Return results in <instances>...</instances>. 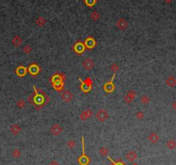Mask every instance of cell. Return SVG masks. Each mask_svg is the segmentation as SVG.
I'll list each match as a JSON object with an SVG mask.
<instances>
[{
    "instance_id": "9",
    "label": "cell",
    "mask_w": 176,
    "mask_h": 165,
    "mask_svg": "<svg viewBox=\"0 0 176 165\" xmlns=\"http://www.w3.org/2000/svg\"><path fill=\"white\" fill-rule=\"evenodd\" d=\"M116 26L120 30H124L128 27V22L124 18H119L116 23Z\"/></svg>"
},
{
    "instance_id": "26",
    "label": "cell",
    "mask_w": 176,
    "mask_h": 165,
    "mask_svg": "<svg viewBox=\"0 0 176 165\" xmlns=\"http://www.w3.org/2000/svg\"><path fill=\"white\" fill-rule=\"evenodd\" d=\"M111 70L113 72V73H116L118 70H119V66L118 63H113L111 66Z\"/></svg>"
},
{
    "instance_id": "5",
    "label": "cell",
    "mask_w": 176,
    "mask_h": 165,
    "mask_svg": "<svg viewBox=\"0 0 176 165\" xmlns=\"http://www.w3.org/2000/svg\"><path fill=\"white\" fill-rule=\"evenodd\" d=\"M95 63L92 58H86L82 62V67L86 70H92L94 67Z\"/></svg>"
},
{
    "instance_id": "34",
    "label": "cell",
    "mask_w": 176,
    "mask_h": 165,
    "mask_svg": "<svg viewBox=\"0 0 176 165\" xmlns=\"http://www.w3.org/2000/svg\"><path fill=\"white\" fill-rule=\"evenodd\" d=\"M132 165H138V164H137V163H133Z\"/></svg>"
},
{
    "instance_id": "12",
    "label": "cell",
    "mask_w": 176,
    "mask_h": 165,
    "mask_svg": "<svg viewBox=\"0 0 176 165\" xmlns=\"http://www.w3.org/2000/svg\"><path fill=\"white\" fill-rule=\"evenodd\" d=\"M29 71L31 74H37L40 72V67L36 64H31L29 67Z\"/></svg>"
},
{
    "instance_id": "33",
    "label": "cell",
    "mask_w": 176,
    "mask_h": 165,
    "mask_svg": "<svg viewBox=\"0 0 176 165\" xmlns=\"http://www.w3.org/2000/svg\"><path fill=\"white\" fill-rule=\"evenodd\" d=\"M172 108L174 109V111H176V101H174V102L172 104Z\"/></svg>"
},
{
    "instance_id": "10",
    "label": "cell",
    "mask_w": 176,
    "mask_h": 165,
    "mask_svg": "<svg viewBox=\"0 0 176 165\" xmlns=\"http://www.w3.org/2000/svg\"><path fill=\"white\" fill-rule=\"evenodd\" d=\"M92 116V111L91 109H86V110H85L79 115V119L80 120H82V121H85V120L90 119Z\"/></svg>"
},
{
    "instance_id": "23",
    "label": "cell",
    "mask_w": 176,
    "mask_h": 165,
    "mask_svg": "<svg viewBox=\"0 0 176 165\" xmlns=\"http://www.w3.org/2000/svg\"><path fill=\"white\" fill-rule=\"evenodd\" d=\"M108 150H107L106 148H104V147H102V148H100L99 150V154L102 156V157H107L108 156Z\"/></svg>"
},
{
    "instance_id": "14",
    "label": "cell",
    "mask_w": 176,
    "mask_h": 165,
    "mask_svg": "<svg viewBox=\"0 0 176 165\" xmlns=\"http://www.w3.org/2000/svg\"><path fill=\"white\" fill-rule=\"evenodd\" d=\"M16 72H17V74L18 76H20V77H23L27 73V68L24 67H23V66H20L17 68Z\"/></svg>"
},
{
    "instance_id": "20",
    "label": "cell",
    "mask_w": 176,
    "mask_h": 165,
    "mask_svg": "<svg viewBox=\"0 0 176 165\" xmlns=\"http://www.w3.org/2000/svg\"><path fill=\"white\" fill-rule=\"evenodd\" d=\"M75 51L77 53H79V54H80V53H82L83 51L85 50V47L84 45H83L82 43H77L76 46H75Z\"/></svg>"
},
{
    "instance_id": "19",
    "label": "cell",
    "mask_w": 176,
    "mask_h": 165,
    "mask_svg": "<svg viewBox=\"0 0 176 165\" xmlns=\"http://www.w3.org/2000/svg\"><path fill=\"white\" fill-rule=\"evenodd\" d=\"M150 102V98L148 95H142L140 97V103H141L142 105H146Z\"/></svg>"
},
{
    "instance_id": "6",
    "label": "cell",
    "mask_w": 176,
    "mask_h": 165,
    "mask_svg": "<svg viewBox=\"0 0 176 165\" xmlns=\"http://www.w3.org/2000/svg\"><path fill=\"white\" fill-rule=\"evenodd\" d=\"M116 75V73H113V77L111 79V81L106 82L105 84L104 85V90L105 91L106 93H112L115 89V86L113 84V79H114V76Z\"/></svg>"
},
{
    "instance_id": "22",
    "label": "cell",
    "mask_w": 176,
    "mask_h": 165,
    "mask_svg": "<svg viewBox=\"0 0 176 165\" xmlns=\"http://www.w3.org/2000/svg\"><path fill=\"white\" fill-rule=\"evenodd\" d=\"M17 107H19L20 109H23V108L25 107L26 102L23 100V99H19V100L17 102Z\"/></svg>"
},
{
    "instance_id": "8",
    "label": "cell",
    "mask_w": 176,
    "mask_h": 165,
    "mask_svg": "<svg viewBox=\"0 0 176 165\" xmlns=\"http://www.w3.org/2000/svg\"><path fill=\"white\" fill-rule=\"evenodd\" d=\"M73 93H71L69 90L64 91L61 94V99L63 101H65L66 103H69L73 99Z\"/></svg>"
},
{
    "instance_id": "1",
    "label": "cell",
    "mask_w": 176,
    "mask_h": 165,
    "mask_svg": "<svg viewBox=\"0 0 176 165\" xmlns=\"http://www.w3.org/2000/svg\"><path fill=\"white\" fill-rule=\"evenodd\" d=\"M96 118L99 122H104L109 119V113L105 109H99L96 113Z\"/></svg>"
},
{
    "instance_id": "29",
    "label": "cell",
    "mask_w": 176,
    "mask_h": 165,
    "mask_svg": "<svg viewBox=\"0 0 176 165\" xmlns=\"http://www.w3.org/2000/svg\"><path fill=\"white\" fill-rule=\"evenodd\" d=\"M67 147L68 148H70V149H73L74 147H75V145H76V142L74 140H69L68 142L67 143Z\"/></svg>"
},
{
    "instance_id": "2",
    "label": "cell",
    "mask_w": 176,
    "mask_h": 165,
    "mask_svg": "<svg viewBox=\"0 0 176 165\" xmlns=\"http://www.w3.org/2000/svg\"><path fill=\"white\" fill-rule=\"evenodd\" d=\"M82 142H83V153L82 155L79 157V163L80 165H87L90 163V157H88L85 154V146H84V137H82Z\"/></svg>"
},
{
    "instance_id": "25",
    "label": "cell",
    "mask_w": 176,
    "mask_h": 165,
    "mask_svg": "<svg viewBox=\"0 0 176 165\" xmlns=\"http://www.w3.org/2000/svg\"><path fill=\"white\" fill-rule=\"evenodd\" d=\"M91 18L93 20V21H98L99 19V14H98V11H93L91 15Z\"/></svg>"
},
{
    "instance_id": "16",
    "label": "cell",
    "mask_w": 176,
    "mask_h": 165,
    "mask_svg": "<svg viewBox=\"0 0 176 165\" xmlns=\"http://www.w3.org/2000/svg\"><path fill=\"white\" fill-rule=\"evenodd\" d=\"M22 43H23V39L19 36H16L12 39V44L15 47H17V48L22 45Z\"/></svg>"
},
{
    "instance_id": "24",
    "label": "cell",
    "mask_w": 176,
    "mask_h": 165,
    "mask_svg": "<svg viewBox=\"0 0 176 165\" xmlns=\"http://www.w3.org/2000/svg\"><path fill=\"white\" fill-rule=\"evenodd\" d=\"M23 53H24V54H26V55H29V54H30V53L32 52V48H31V46L26 45V46L23 47Z\"/></svg>"
},
{
    "instance_id": "30",
    "label": "cell",
    "mask_w": 176,
    "mask_h": 165,
    "mask_svg": "<svg viewBox=\"0 0 176 165\" xmlns=\"http://www.w3.org/2000/svg\"><path fill=\"white\" fill-rule=\"evenodd\" d=\"M98 0H85V3L86 4V5H88V6H93V5L96 4Z\"/></svg>"
},
{
    "instance_id": "15",
    "label": "cell",
    "mask_w": 176,
    "mask_h": 165,
    "mask_svg": "<svg viewBox=\"0 0 176 165\" xmlns=\"http://www.w3.org/2000/svg\"><path fill=\"white\" fill-rule=\"evenodd\" d=\"M85 44L87 48H93V47L96 45V42H95V40L92 37H88L87 39L86 40Z\"/></svg>"
},
{
    "instance_id": "32",
    "label": "cell",
    "mask_w": 176,
    "mask_h": 165,
    "mask_svg": "<svg viewBox=\"0 0 176 165\" xmlns=\"http://www.w3.org/2000/svg\"><path fill=\"white\" fill-rule=\"evenodd\" d=\"M49 165H61V164H60L59 163H57L56 161H52Z\"/></svg>"
},
{
    "instance_id": "31",
    "label": "cell",
    "mask_w": 176,
    "mask_h": 165,
    "mask_svg": "<svg viewBox=\"0 0 176 165\" xmlns=\"http://www.w3.org/2000/svg\"><path fill=\"white\" fill-rule=\"evenodd\" d=\"M12 156H13L15 158H18L20 156H21V152H20L19 150H17V149L14 150L13 152H12Z\"/></svg>"
},
{
    "instance_id": "18",
    "label": "cell",
    "mask_w": 176,
    "mask_h": 165,
    "mask_svg": "<svg viewBox=\"0 0 176 165\" xmlns=\"http://www.w3.org/2000/svg\"><path fill=\"white\" fill-rule=\"evenodd\" d=\"M148 138L152 143H156L157 141L159 140V136H158L156 133H154V132H152L150 136L148 137Z\"/></svg>"
},
{
    "instance_id": "17",
    "label": "cell",
    "mask_w": 176,
    "mask_h": 165,
    "mask_svg": "<svg viewBox=\"0 0 176 165\" xmlns=\"http://www.w3.org/2000/svg\"><path fill=\"white\" fill-rule=\"evenodd\" d=\"M10 131L11 133H12L13 135H17L20 133L21 131V127L18 125H17V124H15V125H13L12 126L10 127Z\"/></svg>"
},
{
    "instance_id": "4",
    "label": "cell",
    "mask_w": 176,
    "mask_h": 165,
    "mask_svg": "<svg viewBox=\"0 0 176 165\" xmlns=\"http://www.w3.org/2000/svg\"><path fill=\"white\" fill-rule=\"evenodd\" d=\"M136 96V93L135 90H130L129 92H128L126 94H125L124 98V100L125 103H127V104H130L131 102H132L134 99H135Z\"/></svg>"
},
{
    "instance_id": "27",
    "label": "cell",
    "mask_w": 176,
    "mask_h": 165,
    "mask_svg": "<svg viewBox=\"0 0 176 165\" xmlns=\"http://www.w3.org/2000/svg\"><path fill=\"white\" fill-rule=\"evenodd\" d=\"M135 117H136L138 120H142V119H144V113H142V111H137V113L135 114Z\"/></svg>"
},
{
    "instance_id": "11",
    "label": "cell",
    "mask_w": 176,
    "mask_h": 165,
    "mask_svg": "<svg viewBox=\"0 0 176 165\" xmlns=\"http://www.w3.org/2000/svg\"><path fill=\"white\" fill-rule=\"evenodd\" d=\"M125 157H126V159H127V161H128V162H130V163H132V162H134L135 160H136L137 155H136V153L135 151H129V152L127 153L126 156H125Z\"/></svg>"
},
{
    "instance_id": "13",
    "label": "cell",
    "mask_w": 176,
    "mask_h": 165,
    "mask_svg": "<svg viewBox=\"0 0 176 165\" xmlns=\"http://www.w3.org/2000/svg\"><path fill=\"white\" fill-rule=\"evenodd\" d=\"M166 84L170 87H174L176 86V79L174 76H169V77L166 79Z\"/></svg>"
},
{
    "instance_id": "21",
    "label": "cell",
    "mask_w": 176,
    "mask_h": 165,
    "mask_svg": "<svg viewBox=\"0 0 176 165\" xmlns=\"http://www.w3.org/2000/svg\"><path fill=\"white\" fill-rule=\"evenodd\" d=\"M35 23H36V24L38 25V26H40V27H42V26L45 24V23H46V21H45V19L43 18L42 17H39L38 18L36 19V21H35Z\"/></svg>"
},
{
    "instance_id": "3",
    "label": "cell",
    "mask_w": 176,
    "mask_h": 165,
    "mask_svg": "<svg viewBox=\"0 0 176 165\" xmlns=\"http://www.w3.org/2000/svg\"><path fill=\"white\" fill-rule=\"evenodd\" d=\"M92 81H91V79L87 78L85 81H81L80 88H81V90L83 92L88 93V92H90L92 89Z\"/></svg>"
},
{
    "instance_id": "7",
    "label": "cell",
    "mask_w": 176,
    "mask_h": 165,
    "mask_svg": "<svg viewBox=\"0 0 176 165\" xmlns=\"http://www.w3.org/2000/svg\"><path fill=\"white\" fill-rule=\"evenodd\" d=\"M50 131L54 136H59L62 132V127L59 124H54L50 128Z\"/></svg>"
},
{
    "instance_id": "28",
    "label": "cell",
    "mask_w": 176,
    "mask_h": 165,
    "mask_svg": "<svg viewBox=\"0 0 176 165\" xmlns=\"http://www.w3.org/2000/svg\"><path fill=\"white\" fill-rule=\"evenodd\" d=\"M167 146H168V149H174V148H175V146H176V143L174 142V140H169L168 143H167Z\"/></svg>"
}]
</instances>
